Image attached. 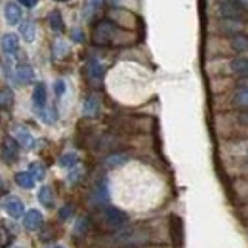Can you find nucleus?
I'll return each instance as SVG.
<instances>
[{"label":"nucleus","instance_id":"obj_34","mask_svg":"<svg viewBox=\"0 0 248 248\" xmlns=\"http://www.w3.org/2000/svg\"><path fill=\"white\" fill-rule=\"evenodd\" d=\"M229 2H235V4L241 6L245 12H248V0H229Z\"/></svg>","mask_w":248,"mask_h":248},{"label":"nucleus","instance_id":"obj_14","mask_svg":"<svg viewBox=\"0 0 248 248\" xmlns=\"http://www.w3.org/2000/svg\"><path fill=\"white\" fill-rule=\"evenodd\" d=\"M229 69H231V73H235V75H239V77H245V78H248V58L239 56V58L231 60V63H229Z\"/></svg>","mask_w":248,"mask_h":248},{"label":"nucleus","instance_id":"obj_7","mask_svg":"<svg viewBox=\"0 0 248 248\" xmlns=\"http://www.w3.org/2000/svg\"><path fill=\"white\" fill-rule=\"evenodd\" d=\"M14 140L19 143V147L23 149H32L36 145V140L32 138V134L25 128V126H16L14 130Z\"/></svg>","mask_w":248,"mask_h":248},{"label":"nucleus","instance_id":"obj_15","mask_svg":"<svg viewBox=\"0 0 248 248\" xmlns=\"http://www.w3.org/2000/svg\"><path fill=\"white\" fill-rule=\"evenodd\" d=\"M58 164H60L62 168L73 170L75 166H78V153H77V151H65V153L58 158Z\"/></svg>","mask_w":248,"mask_h":248},{"label":"nucleus","instance_id":"obj_16","mask_svg":"<svg viewBox=\"0 0 248 248\" xmlns=\"http://www.w3.org/2000/svg\"><path fill=\"white\" fill-rule=\"evenodd\" d=\"M38 202L44 206V208H52L54 206V191L50 186H42L38 189Z\"/></svg>","mask_w":248,"mask_h":248},{"label":"nucleus","instance_id":"obj_19","mask_svg":"<svg viewBox=\"0 0 248 248\" xmlns=\"http://www.w3.org/2000/svg\"><path fill=\"white\" fill-rule=\"evenodd\" d=\"M34 178L31 176V172L27 170V172H17L16 174V184L21 187V189H32L34 187Z\"/></svg>","mask_w":248,"mask_h":248},{"label":"nucleus","instance_id":"obj_2","mask_svg":"<svg viewBox=\"0 0 248 248\" xmlns=\"http://www.w3.org/2000/svg\"><path fill=\"white\" fill-rule=\"evenodd\" d=\"M115 38V25L111 21H99L93 29V42L95 44H109Z\"/></svg>","mask_w":248,"mask_h":248},{"label":"nucleus","instance_id":"obj_3","mask_svg":"<svg viewBox=\"0 0 248 248\" xmlns=\"http://www.w3.org/2000/svg\"><path fill=\"white\" fill-rule=\"evenodd\" d=\"M103 219H105V223H107L109 227L117 229V227H123L124 223L128 221V214H126V212H123L121 208L107 206V208L103 210Z\"/></svg>","mask_w":248,"mask_h":248},{"label":"nucleus","instance_id":"obj_39","mask_svg":"<svg viewBox=\"0 0 248 248\" xmlns=\"http://www.w3.org/2000/svg\"><path fill=\"white\" fill-rule=\"evenodd\" d=\"M17 248H23V247H17Z\"/></svg>","mask_w":248,"mask_h":248},{"label":"nucleus","instance_id":"obj_23","mask_svg":"<svg viewBox=\"0 0 248 248\" xmlns=\"http://www.w3.org/2000/svg\"><path fill=\"white\" fill-rule=\"evenodd\" d=\"M124 162H128V155H124V153H115V155H111L105 158V166H107V168L123 166Z\"/></svg>","mask_w":248,"mask_h":248},{"label":"nucleus","instance_id":"obj_24","mask_svg":"<svg viewBox=\"0 0 248 248\" xmlns=\"http://www.w3.org/2000/svg\"><path fill=\"white\" fill-rule=\"evenodd\" d=\"M14 105V92L10 88H0V109H10Z\"/></svg>","mask_w":248,"mask_h":248},{"label":"nucleus","instance_id":"obj_8","mask_svg":"<svg viewBox=\"0 0 248 248\" xmlns=\"http://www.w3.org/2000/svg\"><path fill=\"white\" fill-rule=\"evenodd\" d=\"M0 48H2V52H4L6 56H14V54L19 50V36L14 34V32L4 34L2 40H0Z\"/></svg>","mask_w":248,"mask_h":248},{"label":"nucleus","instance_id":"obj_1","mask_svg":"<svg viewBox=\"0 0 248 248\" xmlns=\"http://www.w3.org/2000/svg\"><path fill=\"white\" fill-rule=\"evenodd\" d=\"M217 16L221 19H231V21H243L247 17V12L237 6L235 2H229V0H223L217 4Z\"/></svg>","mask_w":248,"mask_h":248},{"label":"nucleus","instance_id":"obj_18","mask_svg":"<svg viewBox=\"0 0 248 248\" xmlns=\"http://www.w3.org/2000/svg\"><path fill=\"white\" fill-rule=\"evenodd\" d=\"M221 31L231 34V36H237V34H243V21H231V19H223L221 21Z\"/></svg>","mask_w":248,"mask_h":248},{"label":"nucleus","instance_id":"obj_31","mask_svg":"<svg viewBox=\"0 0 248 248\" xmlns=\"http://www.w3.org/2000/svg\"><path fill=\"white\" fill-rule=\"evenodd\" d=\"M86 231H88V219L82 217V219L78 221V225H77V233H78V235H84Z\"/></svg>","mask_w":248,"mask_h":248},{"label":"nucleus","instance_id":"obj_38","mask_svg":"<svg viewBox=\"0 0 248 248\" xmlns=\"http://www.w3.org/2000/svg\"><path fill=\"white\" fill-rule=\"evenodd\" d=\"M60 2H67V0H60Z\"/></svg>","mask_w":248,"mask_h":248},{"label":"nucleus","instance_id":"obj_4","mask_svg":"<svg viewBox=\"0 0 248 248\" xmlns=\"http://www.w3.org/2000/svg\"><path fill=\"white\" fill-rule=\"evenodd\" d=\"M4 210L8 212V216L14 217V219L25 216V204L17 197H6L4 199Z\"/></svg>","mask_w":248,"mask_h":248},{"label":"nucleus","instance_id":"obj_17","mask_svg":"<svg viewBox=\"0 0 248 248\" xmlns=\"http://www.w3.org/2000/svg\"><path fill=\"white\" fill-rule=\"evenodd\" d=\"M48 23H50V29L56 32H63L65 31V23H63L62 12L60 10H52L50 16H48Z\"/></svg>","mask_w":248,"mask_h":248},{"label":"nucleus","instance_id":"obj_22","mask_svg":"<svg viewBox=\"0 0 248 248\" xmlns=\"http://www.w3.org/2000/svg\"><path fill=\"white\" fill-rule=\"evenodd\" d=\"M19 34L23 36L25 42H34V38H36V25L31 23V21L23 23V25L19 27Z\"/></svg>","mask_w":248,"mask_h":248},{"label":"nucleus","instance_id":"obj_5","mask_svg":"<svg viewBox=\"0 0 248 248\" xmlns=\"http://www.w3.org/2000/svg\"><path fill=\"white\" fill-rule=\"evenodd\" d=\"M46 101H48V90H46V84H44V82H38V84L34 86V90H32V107H34L36 115L48 107V105H46Z\"/></svg>","mask_w":248,"mask_h":248},{"label":"nucleus","instance_id":"obj_21","mask_svg":"<svg viewBox=\"0 0 248 248\" xmlns=\"http://www.w3.org/2000/svg\"><path fill=\"white\" fill-rule=\"evenodd\" d=\"M231 48L235 52H248V36L247 34H237V36H231L229 40Z\"/></svg>","mask_w":248,"mask_h":248},{"label":"nucleus","instance_id":"obj_27","mask_svg":"<svg viewBox=\"0 0 248 248\" xmlns=\"http://www.w3.org/2000/svg\"><path fill=\"white\" fill-rule=\"evenodd\" d=\"M38 117L42 119V123H46V124H54L56 121H58V113H56V109H50V107H46L44 111H40Z\"/></svg>","mask_w":248,"mask_h":248},{"label":"nucleus","instance_id":"obj_26","mask_svg":"<svg viewBox=\"0 0 248 248\" xmlns=\"http://www.w3.org/2000/svg\"><path fill=\"white\" fill-rule=\"evenodd\" d=\"M67 54H69V44H67L63 38H58V40L54 42V56L62 60V58H65Z\"/></svg>","mask_w":248,"mask_h":248},{"label":"nucleus","instance_id":"obj_32","mask_svg":"<svg viewBox=\"0 0 248 248\" xmlns=\"http://www.w3.org/2000/svg\"><path fill=\"white\" fill-rule=\"evenodd\" d=\"M71 36H73L75 42H84V32L80 31V29H73V31H71Z\"/></svg>","mask_w":248,"mask_h":248},{"label":"nucleus","instance_id":"obj_9","mask_svg":"<svg viewBox=\"0 0 248 248\" xmlns=\"http://www.w3.org/2000/svg\"><path fill=\"white\" fill-rule=\"evenodd\" d=\"M99 107H101V101H99V95L97 93H90L86 99H84V105H82V113H84V117H97V113H99Z\"/></svg>","mask_w":248,"mask_h":248},{"label":"nucleus","instance_id":"obj_33","mask_svg":"<svg viewBox=\"0 0 248 248\" xmlns=\"http://www.w3.org/2000/svg\"><path fill=\"white\" fill-rule=\"evenodd\" d=\"M17 2H19L21 6H25V8H34L38 0H17Z\"/></svg>","mask_w":248,"mask_h":248},{"label":"nucleus","instance_id":"obj_20","mask_svg":"<svg viewBox=\"0 0 248 248\" xmlns=\"http://www.w3.org/2000/svg\"><path fill=\"white\" fill-rule=\"evenodd\" d=\"M233 103H235V107L248 109V86H243L233 93Z\"/></svg>","mask_w":248,"mask_h":248},{"label":"nucleus","instance_id":"obj_10","mask_svg":"<svg viewBox=\"0 0 248 248\" xmlns=\"http://www.w3.org/2000/svg\"><path fill=\"white\" fill-rule=\"evenodd\" d=\"M86 75L92 82H99L103 78V63L99 62L97 58H90L86 63Z\"/></svg>","mask_w":248,"mask_h":248},{"label":"nucleus","instance_id":"obj_28","mask_svg":"<svg viewBox=\"0 0 248 248\" xmlns=\"http://www.w3.org/2000/svg\"><path fill=\"white\" fill-rule=\"evenodd\" d=\"M82 174H84V170H82L80 166H75V168L69 172V178H67V182H69L71 186H75V184H77V182L82 178Z\"/></svg>","mask_w":248,"mask_h":248},{"label":"nucleus","instance_id":"obj_25","mask_svg":"<svg viewBox=\"0 0 248 248\" xmlns=\"http://www.w3.org/2000/svg\"><path fill=\"white\" fill-rule=\"evenodd\" d=\"M29 172H31V176L36 182H42L46 178V168L40 162H32L31 166H29Z\"/></svg>","mask_w":248,"mask_h":248},{"label":"nucleus","instance_id":"obj_11","mask_svg":"<svg viewBox=\"0 0 248 248\" xmlns=\"http://www.w3.org/2000/svg\"><path fill=\"white\" fill-rule=\"evenodd\" d=\"M14 80L17 84H31L34 80V71H32L31 65H19L14 73Z\"/></svg>","mask_w":248,"mask_h":248},{"label":"nucleus","instance_id":"obj_37","mask_svg":"<svg viewBox=\"0 0 248 248\" xmlns=\"http://www.w3.org/2000/svg\"><path fill=\"white\" fill-rule=\"evenodd\" d=\"M2 187H4V184H2V180H0V189H2Z\"/></svg>","mask_w":248,"mask_h":248},{"label":"nucleus","instance_id":"obj_36","mask_svg":"<svg viewBox=\"0 0 248 248\" xmlns=\"http://www.w3.org/2000/svg\"><path fill=\"white\" fill-rule=\"evenodd\" d=\"M54 248H65V247H63V245H56Z\"/></svg>","mask_w":248,"mask_h":248},{"label":"nucleus","instance_id":"obj_6","mask_svg":"<svg viewBox=\"0 0 248 248\" xmlns=\"http://www.w3.org/2000/svg\"><path fill=\"white\" fill-rule=\"evenodd\" d=\"M19 156V143L14 140V138H4L2 141V158L6 162H16Z\"/></svg>","mask_w":248,"mask_h":248},{"label":"nucleus","instance_id":"obj_12","mask_svg":"<svg viewBox=\"0 0 248 248\" xmlns=\"http://www.w3.org/2000/svg\"><path fill=\"white\" fill-rule=\"evenodd\" d=\"M42 223H44V217H42V214H40L38 210H29V212H25V216H23V225H25L29 231L40 229Z\"/></svg>","mask_w":248,"mask_h":248},{"label":"nucleus","instance_id":"obj_29","mask_svg":"<svg viewBox=\"0 0 248 248\" xmlns=\"http://www.w3.org/2000/svg\"><path fill=\"white\" fill-rule=\"evenodd\" d=\"M67 90V84H65V80H56V84H54V92L58 97H62L63 93Z\"/></svg>","mask_w":248,"mask_h":248},{"label":"nucleus","instance_id":"obj_13","mask_svg":"<svg viewBox=\"0 0 248 248\" xmlns=\"http://www.w3.org/2000/svg\"><path fill=\"white\" fill-rule=\"evenodd\" d=\"M4 17L10 25H17L21 21V8L16 2H8L4 6Z\"/></svg>","mask_w":248,"mask_h":248},{"label":"nucleus","instance_id":"obj_30","mask_svg":"<svg viewBox=\"0 0 248 248\" xmlns=\"http://www.w3.org/2000/svg\"><path fill=\"white\" fill-rule=\"evenodd\" d=\"M73 216V206L71 204H65L62 210H60V219H69Z\"/></svg>","mask_w":248,"mask_h":248},{"label":"nucleus","instance_id":"obj_35","mask_svg":"<svg viewBox=\"0 0 248 248\" xmlns=\"http://www.w3.org/2000/svg\"><path fill=\"white\" fill-rule=\"evenodd\" d=\"M88 2H90V4H92L93 8H101V6H103V2H105V0H88Z\"/></svg>","mask_w":248,"mask_h":248}]
</instances>
